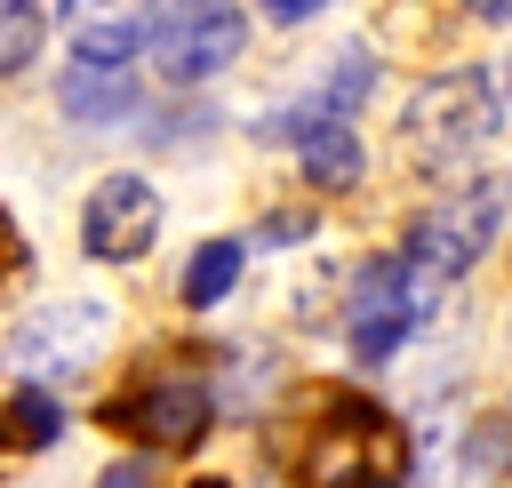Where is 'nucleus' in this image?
I'll use <instances>...</instances> for the list:
<instances>
[{
	"instance_id": "12",
	"label": "nucleus",
	"mask_w": 512,
	"mask_h": 488,
	"mask_svg": "<svg viewBox=\"0 0 512 488\" xmlns=\"http://www.w3.org/2000/svg\"><path fill=\"white\" fill-rule=\"evenodd\" d=\"M240 264H248V248H240V240H200V248H192V264H184V304H192V312L224 304V296H232V280H240Z\"/></svg>"
},
{
	"instance_id": "2",
	"label": "nucleus",
	"mask_w": 512,
	"mask_h": 488,
	"mask_svg": "<svg viewBox=\"0 0 512 488\" xmlns=\"http://www.w3.org/2000/svg\"><path fill=\"white\" fill-rule=\"evenodd\" d=\"M496 80L488 72H448V80H424L416 96H408V112H400V152H408V168H424V176H448V168H464L488 136H496Z\"/></svg>"
},
{
	"instance_id": "15",
	"label": "nucleus",
	"mask_w": 512,
	"mask_h": 488,
	"mask_svg": "<svg viewBox=\"0 0 512 488\" xmlns=\"http://www.w3.org/2000/svg\"><path fill=\"white\" fill-rule=\"evenodd\" d=\"M96 488H152V464H144V456H120V464H104Z\"/></svg>"
},
{
	"instance_id": "3",
	"label": "nucleus",
	"mask_w": 512,
	"mask_h": 488,
	"mask_svg": "<svg viewBox=\"0 0 512 488\" xmlns=\"http://www.w3.org/2000/svg\"><path fill=\"white\" fill-rule=\"evenodd\" d=\"M440 272H424L408 248L400 256H376L368 272H360V288H352V304H344V336H352V360H392L432 312H440Z\"/></svg>"
},
{
	"instance_id": "10",
	"label": "nucleus",
	"mask_w": 512,
	"mask_h": 488,
	"mask_svg": "<svg viewBox=\"0 0 512 488\" xmlns=\"http://www.w3.org/2000/svg\"><path fill=\"white\" fill-rule=\"evenodd\" d=\"M296 160H304V176H312L320 192H352L360 168H368V152H360V136H352L344 120H312V128L296 136Z\"/></svg>"
},
{
	"instance_id": "21",
	"label": "nucleus",
	"mask_w": 512,
	"mask_h": 488,
	"mask_svg": "<svg viewBox=\"0 0 512 488\" xmlns=\"http://www.w3.org/2000/svg\"><path fill=\"white\" fill-rule=\"evenodd\" d=\"M504 104H512V64H504Z\"/></svg>"
},
{
	"instance_id": "9",
	"label": "nucleus",
	"mask_w": 512,
	"mask_h": 488,
	"mask_svg": "<svg viewBox=\"0 0 512 488\" xmlns=\"http://www.w3.org/2000/svg\"><path fill=\"white\" fill-rule=\"evenodd\" d=\"M56 104H64L72 120L104 128V120H128V112H136V80H128V64H64Z\"/></svg>"
},
{
	"instance_id": "16",
	"label": "nucleus",
	"mask_w": 512,
	"mask_h": 488,
	"mask_svg": "<svg viewBox=\"0 0 512 488\" xmlns=\"http://www.w3.org/2000/svg\"><path fill=\"white\" fill-rule=\"evenodd\" d=\"M8 272H24V240H16V216L0 208V280H8Z\"/></svg>"
},
{
	"instance_id": "18",
	"label": "nucleus",
	"mask_w": 512,
	"mask_h": 488,
	"mask_svg": "<svg viewBox=\"0 0 512 488\" xmlns=\"http://www.w3.org/2000/svg\"><path fill=\"white\" fill-rule=\"evenodd\" d=\"M320 8H328V0H264L272 24H304V16H320Z\"/></svg>"
},
{
	"instance_id": "20",
	"label": "nucleus",
	"mask_w": 512,
	"mask_h": 488,
	"mask_svg": "<svg viewBox=\"0 0 512 488\" xmlns=\"http://www.w3.org/2000/svg\"><path fill=\"white\" fill-rule=\"evenodd\" d=\"M464 8H472L480 24H512V0H464Z\"/></svg>"
},
{
	"instance_id": "5",
	"label": "nucleus",
	"mask_w": 512,
	"mask_h": 488,
	"mask_svg": "<svg viewBox=\"0 0 512 488\" xmlns=\"http://www.w3.org/2000/svg\"><path fill=\"white\" fill-rule=\"evenodd\" d=\"M152 64H160V80H176V88H200V80H216L240 48H248V16L232 8V0H168L160 16H152Z\"/></svg>"
},
{
	"instance_id": "6",
	"label": "nucleus",
	"mask_w": 512,
	"mask_h": 488,
	"mask_svg": "<svg viewBox=\"0 0 512 488\" xmlns=\"http://www.w3.org/2000/svg\"><path fill=\"white\" fill-rule=\"evenodd\" d=\"M104 424L128 432V440H144V448H200L208 424H216V392H208L200 376H184V368L136 376V384L104 408Z\"/></svg>"
},
{
	"instance_id": "13",
	"label": "nucleus",
	"mask_w": 512,
	"mask_h": 488,
	"mask_svg": "<svg viewBox=\"0 0 512 488\" xmlns=\"http://www.w3.org/2000/svg\"><path fill=\"white\" fill-rule=\"evenodd\" d=\"M368 88H376V56H368V48H360V40H352V48H344V56H336V72H328V88H320V96H312V104H320V112H328V120H352V112H360V104H368Z\"/></svg>"
},
{
	"instance_id": "14",
	"label": "nucleus",
	"mask_w": 512,
	"mask_h": 488,
	"mask_svg": "<svg viewBox=\"0 0 512 488\" xmlns=\"http://www.w3.org/2000/svg\"><path fill=\"white\" fill-rule=\"evenodd\" d=\"M32 56H40V16H32V0H0V80L24 72Z\"/></svg>"
},
{
	"instance_id": "19",
	"label": "nucleus",
	"mask_w": 512,
	"mask_h": 488,
	"mask_svg": "<svg viewBox=\"0 0 512 488\" xmlns=\"http://www.w3.org/2000/svg\"><path fill=\"white\" fill-rule=\"evenodd\" d=\"M304 232H312L304 216H264V240H304Z\"/></svg>"
},
{
	"instance_id": "8",
	"label": "nucleus",
	"mask_w": 512,
	"mask_h": 488,
	"mask_svg": "<svg viewBox=\"0 0 512 488\" xmlns=\"http://www.w3.org/2000/svg\"><path fill=\"white\" fill-rule=\"evenodd\" d=\"M152 0H64V48L72 64H128L152 40Z\"/></svg>"
},
{
	"instance_id": "7",
	"label": "nucleus",
	"mask_w": 512,
	"mask_h": 488,
	"mask_svg": "<svg viewBox=\"0 0 512 488\" xmlns=\"http://www.w3.org/2000/svg\"><path fill=\"white\" fill-rule=\"evenodd\" d=\"M160 240V192L144 176H104L80 208V248L96 264H136Z\"/></svg>"
},
{
	"instance_id": "4",
	"label": "nucleus",
	"mask_w": 512,
	"mask_h": 488,
	"mask_svg": "<svg viewBox=\"0 0 512 488\" xmlns=\"http://www.w3.org/2000/svg\"><path fill=\"white\" fill-rule=\"evenodd\" d=\"M504 208H512V176H472V184H456L432 216H416V232H408V256L424 264V272H440V280H456V272H472L488 248H496V232H504Z\"/></svg>"
},
{
	"instance_id": "11",
	"label": "nucleus",
	"mask_w": 512,
	"mask_h": 488,
	"mask_svg": "<svg viewBox=\"0 0 512 488\" xmlns=\"http://www.w3.org/2000/svg\"><path fill=\"white\" fill-rule=\"evenodd\" d=\"M56 432H64V408H56V392H40V384H16V392L0 400V448L32 456V448H48Z\"/></svg>"
},
{
	"instance_id": "17",
	"label": "nucleus",
	"mask_w": 512,
	"mask_h": 488,
	"mask_svg": "<svg viewBox=\"0 0 512 488\" xmlns=\"http://www.w3.org/2000/svg\"><path fill=\"white\" fill-rule=\"evenodd\" d=\"M504 448H512V440H504V424H480V440H472V464H504Z\"/></svg>"
},
{
	"instance_id": "1",
	"label": "nucleus",
	"mask_w": 512,
	"mask_h": 488,
	"mask_svg": "<svg viewBox=\"0 0 512 488\" xmlns=\"http://www.w3.org/2000/svg\"><path fill=\"white\" fill-rule=\"evenodd\" d=\"M296 480L304 488H400L408 440L376 400L320 392V408L304 416V440H296Z\"/></svg>"
}]
</instances>
